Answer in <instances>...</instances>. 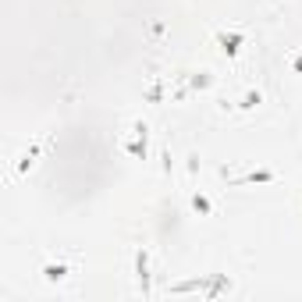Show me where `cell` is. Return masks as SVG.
<instances>
[{
    "instance_id": "3",
    "label": "cell",
    "mask_w": 302,
    "mask_h": 302,
    "mask_svg": "<svg viewBox=\"0 0 302 302\" xmlns=\"http://www.w3.org/2000/svg\"><path fill=\"white\" fill-rule=\"evenodd\" d=\"M192 206H196V210H203V214H210V203H206L203 196H196V199H192Z\"/></svg>"
},
{
    "instance_id": "2",
    "label": "cell",
    "mask_w": 302,
    "mask_h": 302,
    "mask_svg": "<svg viewBox=\"0 0 302 302\" xmlns=\"http://www.w3.org/2000/svg\"><path fill=\"white\" fill-rule=\"evenodd\" d=\"M221 43H224L227 54H235V50H238V47H235V43H238V36H221Z\"/></svg>"
},
{
    "instance_id": "1",
    "label": "cell",
    "mask_w": 302,
    "mask_h": 302,
    "mask_svg": "<svg viewBox=\"0 0 302 302\" xmlns=\"http://www.w3.org/2000/svg\"><path fill=\"white\" fill-rule=\"evenodd\" d=\"M43 274H47V281H61V277H64L68 270H64V267H47Z\"/></svg>"
}]
</instances>
